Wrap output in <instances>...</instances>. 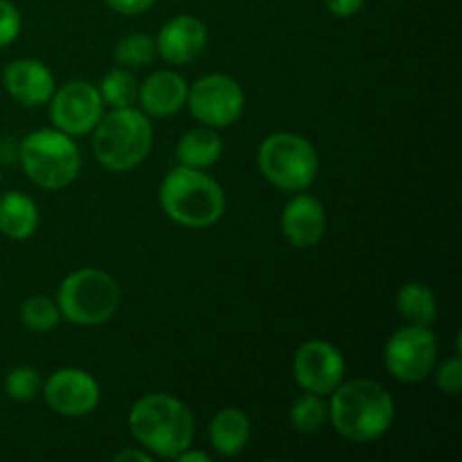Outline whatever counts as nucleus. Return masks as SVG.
<instances>
[{
  "label": "nucleus",
  "mask_w": 462,
  "mask_h": 462,
  "mask_svg": "<svg viewBox=\"0 0 462 462\" xmlns=\"http://www.w3.org/2000/svg\"><path fill=\"white\" fill-rule=\"evenodd\" d=\"M97 88L104 104H108L113 108H129L138 102V79L134 77V72H129L122 66L108 70Z\"/></svg>",
  "instance_id": "nucleus-21"
},
{
  "label": "nucleus",
  "mask_w": 462,
  "mask_h": 462,
  "mask_svg": "<svg viewBox=\"0 0 462 462\" xmlns=\"http://www.w3.org/2000/svg\"><path fill=\"white\" fill-rule=\"evenodd\" d=\"M280 228L293 248H311L323 239L328 228L323 203L311 194L298 192L282 210Z\"/></svg>",
  "instance_id": "nucleus-14"
},
{
  "label": "nucleus",
  "mask_w": 462,
  "mask_h": 462,
  "mask_svg": "<svg viewBox=\"0 0 462 462\" xmlns=\"http://www.w3.org/2000/svg\"><path fill=\"white\" fill-rule=\"evenodd\" d=\"M176 460L180 462H210V456L203 454V451H189V447L185 451H180L179 456H176Z\"/></svg>",
  "instance_id": "nucleus-31"
},
{
  "label": "nucleus",
  "mask_w": 462,
  "mask_h": 462,
  "mask_svg": "<svg viewBox=\"0 0 462 462\" xmlns=\"http://www.w3.org/2000/svg\"><path fill=\"white\" fill-rule=\"evenodd\" d=\"M21 320L32 332H50L61 323V311L57 300L48 296H32L23 302Z\"/></svg>",
  "instance_id": "nucleus-24"
},
{
  "label": "nucleus",
  "mask_w": 462,
  "mask_h": 462,
  "mask_svg": "<svg viewBox=\"0 0 462 462\" xmlns=\"http://www.w3.org/2000/svg\"><path fill=\"white\" fill-rule=\"evenodd\" d=\"M188 81L174 70H158L140 84V111L149 117L176 116L188 102Z\"/></svg>",
  "instance_id": "nucleus-16"
},
{
  "label": "nucleus",
  "mask_w": 462,
  "mask_h": 462,
  "mask_svg": "<svg viewBox=\"0 0 462 462\" xmlns=\"http://www.w3.org/2000/svg\"><path fill=\"white\" fill-rule=\"evenodd\" d=\"M224 153V140L212 126H199L180 135L176 144V158L180 165L192 170H208L215 165Z\"/></svg>",
  "instance_id": "nucleus-19"
},
{
  "label": "nucleus",
  "mask_w": 462,
  "mask_h": 462,
  "mask_svg": "<svg viewBox=\"0 0 462 462\" xmlns=\"http://www.w3.org/2000/svg\"><path fill=\"white\" fill-rule=\"evenodd\" d=\"M185 106L203 126L226 129L242 117L246 95L237 79L224 75V72H212L189 86Z\"/></svg>",
  "instance_id": "nucleus-8"
},
{
  "label": "nucleus",
  "mask_w": 462,
  "mask_h": 462,
  "mask_svg": "<svg viewBox=\"0 0 462 462\" xmlns=\"http://www.w3.org/2000/svg\"><path fill=\"white\" fill-rule=\"evenodd\" d=\"M162 212L183 228H210L226 212L224 188L203 170L179 165L161 183Z\"/></svg>",
  "instance_id": "nucleus-3"
},
{
  "label": "nucleus",
  "mask_w": 462,
  "mask_h": 462,
  "mask_svg": "<svg viewBox=\"0 0 462 462\" xmlns=\"http://www.w3.org/2000/svg\"><path fill=\"white\" fill-rule=\"evenodd\" d=\"M438 361V338L431 328L406 325L388 338L383 365L402 383H420L433 373Z\"/></svg>",
  "instance_id": "nucleus-9"
},
{
  "label": "nucleus",
  "mask_w": 462,
  "mask_h": 462,
  "mask_svg": "<svg viewBox=\"0 0 462 462\" xmlns=\"http://www.w3.org/2000/svg\"><path fill=\"white\" fill-rule=\"evenodd\" d=\"M41 388H43V379H41L39 370L32 368V365H18L5 379V391L16 402L34 400Z\"/></svg>",
  "instance_id": "nucleus-25"
},
{
  "label": "nucleus",
  "mask_w": 462,
  "mask_h": 462,
  "mask_svg": "<svg viewBox=\"0 0 462 462\" xmlns=\"http://www.w3.org/2000/svg\"><path fill=\"white\" fill-rule=\"evenodd\" d=\"M208 45V30L197 16H174L156 36V52L171 66L194 61Z\"/></svg>",
  "instance_id": "nucleus-13"
},
{
  "label": "nucleus",
  "mask_w": 462,
  "mask_h": 462,
  "mask_svg": "<svg viewBox=\"0 0 462 462\" xmlns=\"http://www.w3.org/2000/svg\"><path fill=\"white\" fill-rule=\"evenodd\" d=\"M120 284L102 269H79L63 278L57 291L61 319L79 328H97L120 307Z\"/></svg>",
  "instance_id": "nucleus-6"
},
{
  "label": "nucleus",
  "mask_w": 462,
  "mask_h": 462,
  "mask_svg": "<svg viewBox=\"0 0 462 462\" xmlns=\"http://www.w3.org/2000/svg\"><path fill=\"white\" fill-rule=\"evenodd\" d=\"M156 57V41L149 34H129L125 39H120L113 50V59H116L117 66L122 68H140L147 66Z\"/></svg>",
  "instance_id": "nucleus-23"
},
{
  "label": "nucleus",
  "mask_w": 462,
  "mask_h": 462,
  "mask_svg": "<svg viewBox=\"0 0 462 462\" xmlns=\"http://www.w3.org/2000/svg\"><path fill=\"white\" fill-rule=\"evenodd\" d=\"M436 383L447 395H460L462 393V361L460 356H451L436 370Z\"/></svg>",
  "instance_id": "nucleus-26"
},
{
  "label": "nucleus",
  "mask_w": 462,
  "mask_h": 462,
  "mask_svg": "<svg viewBox=\"0 0 462 462\" xmlns=\"http://www.w3.org/2000/svg\"><path fill=\"white\" fill-rule=\"evenodd\" d=\"M208 436H210L212 449L217 454L224 458H233V456L242 454L251 440V420L242 409H235V406L221 409L212 418Z\"/></svg>",
  "instance_id": "nucleus-17"
},
{
  "label": "nucleus",
  "mask_w": 462,
  "mask_h": 462,
  "mask_svg": "<svg viewBox=\"0 0 462 462\" xmlns=\"http://www.w3.org/2000/svg\"><path fill=\"white\" fill-rule=\"evenodd\" d=\"M21 167L27 179L43 189L68 188L81 171V152L72 135L59 129H39L21 143Z\"/></svg>",
  "instance_id": "nucleus-5"
},
{
  "label": "nucleus",
  "mask_w": 462,
  "mask_h": 462,
  "mask_svg": "<svg viewBox=\"0 0 462 462\" xmlns=\"http://www.w3.org/2000/svg\"><path fill=\"white\" fill-rule=\"evenodd\" d=\"M113 460H117V462H126V460L149 462V460H152V454H144V451H140V449H126V451H120V454H117Z\"/></svg>",
  "instance_id": "nucleus-30"
},
{
  "label": "nucleus",
  "mask_w": 462,
  "mask_h": 462,
  "mask_svg": "<svg viewBox=\"0 0 462 462\" xmlns=\"http://www.w3.org/2000/svg\"><path fill=\"white\" fill-rule=\"evenodd\" d=\"M104 99L99 88L90 81H68L50 97V120L54 129L68 135L93 134L97 122L104 116Z\"/></svg>",
  "instance_id": "nucleus-10"
},
{
  "label": "nucleus",
  "mask_w": 462,
  "mask_h": 462,
  "mask_svg": "<svg viewBox=\"0 0 462 462\" xmlns=\"http://www.w3.org/2000/svg\"><path fill=\"white\" fill-rule=\"evenodd\" d=\"M129 431L149 454L176 458L180 451L192 447V411L176 397L152 393L131 406Z\"/></svg>",
  "instance_id": "nucleus-2"
},
{
  "label": "nucleus",
  "mask_w": 462,
  "mask_h": 462,
  "mask_svg": "<svg viewBox=\"0 0 462 462\" xmlns=\"http://www.w3.org/2000/svg\"><path fill=\"white\" fill-rule=\"evenodd\" d=\"M3 86L23 106H43L57 90L50 68L36 59H16L9 63L3 72Z\"/></svg>",
  "instance_id": "nucleus-15"
},
{
  "label": "nucleus",
  "mask_w": 462,
  "mask_h": 462,
  "mask_svg": "<svg viewBox=\"0 0 462 462\" xmlns=\"http://www.w3.org/2000/svg\"><path fill=\"white\" fill-rule=\"evenodd\" d=\"M21 12L9 0H0V48H7L21 34Z\"/></svg>",
  "instance_id": "nucleus-27"
},
{
  "label": "nucleus",
  "mask_w": 462,
  "mask_h": 462,
  "mask_svg": "<svg viewBox=\"0 0 462 462\" xmlns=\"http://www.w3.org/2000/svg\"><path fill=\"white\" fill-rule=\"evenodd\" d=\"M397 311L406 325H422L431 328L438 316V300L436 293L422 282H406L397 291Z\"/></svg>",
  "instance_id": "nucleus-20"
},
{
  "label": "nucleus",
  "mask_w": 462,
  "mask_h": 462,
  "mask_svg": "<svg viewBox=\"0 0 462 462\" xmlns=\"http://www.w3.org/2000/svg\"><path fill=\"white\" fill-rule=\"evenodd\" d=\"M325 5L337 18H352L364 9L365 0H325Z\"/></svg>",
  "instance_id": "nucleus-29"
},
{
  "label": "nucleus",
  "mask_w": 462,
  "mask_h": 462,
  "mask_svg": "<svg viewBox=\"0 0 462 462\" xmlns=\"http://www.w3.org/2000/svg\"><path fill=\"white\" fill-rule=\"evenodd\" d=\"M43 397L54 413L63 418H84L99 406L102 391L97 379L81 368H61L43 383Z\"/></svg>",
  "instance_id": "nucleus-12"
},
{
  "label": "nucleus",
  "mask_w": 462,
  "mask_h": 462,
  "mask_svg": "<svg viewBox=\"0 0 462 462\" xmlns=\"http://www.w3.org/2000/svg\"><path fill=\"white\" fill-rule=\"evenodd\" d=\"M257 170L282 192H305L319 176V153L305 135L278 131L257 149Z\"/></svg>",
  "instance_id": "nucleus-7"
},
{
  "label": "nucleus",
  "mask_w": 462,
  "mask_h": 462,
  "mask_svg": "<svg viewBox=\"0 0 462 462\" xmlns=\"http://www.w3.org/2000/svg\"><path fill=\"white\" fill-rule=\"evenodd\" d=\"M328 409L334 431L355 445L379 440L395 420V400L373 379L341 382L332 391Z\"/></svg>",
  "instance_id": "nucleus-1"
},
{
  "label": "nucleus",
  "mask_w": 462,
  "mask_h": 462,
  "mask_svg": "<svg viewBox=\"0 0 462 462\" xmlns=\"http://www.w3.org/2000/svg\"><path fill=\"white\" fill-rule=\"evenodd\" d=\"M293 379L305 393L332 395L346 377V359L341 350L328 341H307L293 355Z\"/></svg>",
  "instance_id": "nucleus-11"
},
{
  "label": "nucleus",
  "mask_w": 462,
  "mask_h": 462,
  "mask_svg": "<svg viewBox=\"0 0 462 462\" xmlns=\"http://www.w3.org/2000/svg\"><path fill=\"white\" fill-rule=\"evenodd\" d=\"M39 208L34 199L23 192H7L0 197V233L9 239H30L39 228Z\"/></svg>",
  "instance_id": "nucleus-18"
},
{
  "label": "nucleus",
  "mask_w": 462,
  "mask_h": 462,
  "mask_svg": "<svg viewBox=\"0 0 462 462\" xmlns=\"http://www.w3.org/2000/svg\"><path fill=\"white\" fill-rule=\"evenodd\" d=\"M106 5L122 16H138V14L149 12L156 0H106Z\"/></svg>",
  "instance_id": "nucleus-28"
},
{
  "label": "nucleus",
  "mask_w": 462,
  "mask_h": 462,
  "mask_svg": "<svg viewBox=\"0 0 462 462\" xmlns=\"http://www.w3.org/2000/svg\"><path fill=\"white\" fill-rule=\"evenodd\" d=\"M289 420H291V427L298 433L311 436V433H319L329 422V409L323 397L314 395V393H305L291 404Z\"/></svg>",
  "instance_id": "nucleus-22"
},
{
  "label": "nucleus",
  "mask_w": 462,
  "mask_h": 462,
  "mask_svg": "<svg viewBox=\"0 0 462 462\" xmlns=\"http://www.w3.org/2000/svg\"><path fill=\"white\" fill-rule=\"evenodd\" d=\"M153 126L138 108H113L93 129V153L108 171H129L149 156Z\"/></svg>",
  "instance_id": "nucleus-4"
}]
</instances>
